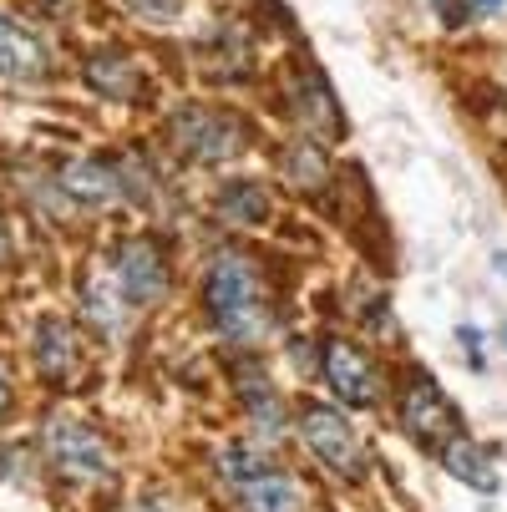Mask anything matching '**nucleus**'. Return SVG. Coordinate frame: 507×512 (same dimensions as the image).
Returning <instances> with one entry per match:
<instances>
[{
	"label": "nucleus",
	"instance_id": "nucleus-1",
	"mask_svg": "<svg viewBox=\"0 0 507 512\" xmlns=\"http://www.w3.org/2000/svg\"><path fill=\"white\" fill-rule=\"evenodd\" d=\"M203 300H208V315L219 325V335L239 340V345H254L264 330H269V305H264V289H259V274L244 254L224 249L208 259V274H203Z\"/></svg>",
	"mask_w": 507,
	"mask_h": 512
},
{
	"label": "nucleus",
	"instance_id": "nucleus-19",
	"mask_svg": "<svg viewBox=\"0 0 507 512\" xmlns=\"http://www.w3.org/2000/svg\"><path fill=\"white\" fill-rule=\"evenodd\" d=\"M127 6L142 11V16H153V21H168V16L183 11V0H127Z\"/></svg>",
	"mask_w": 507,
	"mask_h": 512
},
{
	"label": "nucleus",
	"instance_id": "nucleus-6",
	"mask_svg": "<svg viewBox=\"0 0 507 512\" xmlns=\"http://www.w3.org/2000/svg\"><path fill=\"white\" fill-rule=\"evenodd\" d=\"M173 137L178 153L198 158V163H224L244 148V127L229 112H208V107H188L183 117H173Z\"/></svg>",
	"mask_w": 507,
	"mask_h": 512
},
{
	"label": "nucleus",
	"instance_id": "nucleus-20",
	"mask_svg": "<svg viewBox=\"0 0 507 512\" xmlns=\"http://www.w3.org/2000/svg\"><path fill=\"white\" fill-rule=\"evenodd\" d=\"M11 411V376H6V365H0V421H6Z\"/></svg>",
	"mask_w": 507,
	"mask_h": 512
},
{
	"label": "nucleus",
	"instance_id": "nucleus-7",
	"mask_svg": "<svg viewBox=\"0 0 507 512\" xmlns=\"http://www.w3.org/2000/svg\"><path fill=\"white\" fill-rule=\"evenodd\" d=\"M117 289L127 305H158L163 289H168V264L163 249L153 239H132L117 254Z\"/></svg>",
	"mask_w": 507,
	"mask_h": 512
},
{
	"label": "nucleus",
	"instance_id": "nucleus-5",
	"mask_svg": "<svg viewBox=\"0 0 507 512\" xmlns=\"http://www.w3.org/2000/svg\"><path fill=\"white\" fill-rule=\"evenodd\" d=\"M401 421H406V431L416 436V442L431 447V452H442L452 436H462L457 406L442 396L437 381H426V376H416V381L406 386V396H401Z\"/></svg>",
	"mask_w": 507,
	"mask_h": 512
},
{
	"label": "nucleus",
	"instance_id": "nucleus-4",
	"mask_svg": "<svg viewBox=\"0 0 507 512\" xmlns=\"http://www.w3.org/2000/svg\"><path fill=\"white\" fill-rule=\"evenodd\" d=\"M41 442H46V452H51L56 472H66V477L102 482V477L112 472L107 442H102V436H97L92 426L71 421V416H51V421H46V431H41Z\"/></svg>",
	"mask_w": 507,
	"mask_h": 512
},
{
	"label": "nucleus",
	"instance_id": "nucleus-16",
	"mask_svg": "<svg viewBox=\"0 0 507 512\" xmlns=\"http://www.w3.org/2000/svg\"><path fill=\"white\" fill-rule=\"evenodd\" d=\"M239 386H244V401H249L254 421H259V426H269V431H279V426H284V416H279V401H274L269 381H259L254 371H239Z\"/></svg>",
	"mask_w": 507,
	"mask_h": 512
},
{
	"label": "nucleus",
	"instance_id": "nucleus-15",
	"mask_svg": "<svg viewBox=\"0 0 507 512\" xmlns=\"http://www.w3.org/2000/svg\"><path fill=\"white\" fill-rule=\"evenodd\" d=\"M219 208H224V218H234V224H264L269 218V198H264L259 183H234L219 198Z\"/></svg>",
	"mask_w": 507,
	"mask_h": 512
},
{
	"label": "nucleus",
	"instance_id": "nucleus-14",
	"mask_svg": "<svg viewBox=\"0 0 507 512\" xmlns=\"http://www.w3.org/2000/svg\"><path fill=\"white\" fill-rule=\"evenodd\" d=\"M279 168H284V178L295 183L300 193H305V188L315 193V188H325V178H330V168H325V153H320V148H310V142H300V148H289Z\"/></svg>",
	"mask_w": 507,
	"mask_h": 512
},
{
	"label": "nucleus",
	"instance_id": "nucleus-11",
	"mask_svg": "<svg viewBox=\"0 0 507 512\" xmlns=\"http://www.w3.org/2000/svg\"><path fill=\"white\" fill-rule=\"evenodd\" d=\"M61 188L71 193V198H82V203H112V198H122V188H127V178L112 168V163H71L66 173H61Z\"/></svg>",
	"mask_w": 507,
	"mask_h": 512
},
{
	"label": "nucleus",
	"instance_id": "nucleus-17",
	"mask_svg": "<svg viewBox=\"0 0 507 512\" xmlns=\"http://www.w3.org/2000/svg\"><path fill=\"white\" fill-rule=\"evenodd\" d=\"M87 77H92V87L102 97H132V66L122 56H97Z\"/></svg>",
	"mask_w": 507,
	"mask_h": 512
},
{
	"label": "nucleus",
	"instance_id": "nucleus-3",
	"mask_svg": "<svg viewBox=\"0 0 507 512\" xmlns=\"http://www.w3.org/2000/svg\"><path fill=\"white\" fill-rule=\"evenodd\" d=\"M300 436H305V447L340 477H366V442H360V431L330 411V406H310L300 416Z\"/></svg>",
	"mask_w": 507,
	"mask_h": 512
},
{
	"label": "nucleus",
	"instance_id": "nucleus-10",
	"mask_svg": "<svg viewBox=\"0 0 507 512\" xmlns=\"http://www.w3.org/2000/svg\"><path fill=\"white\" fill-rule=\"evenodd\" d=\"M442 462H447V472H452L457 482H467V487H477V492H497V462L472 442L467 431L452 436V442L442 447Z\"/></svg>",
	"mask_w": 507,
	"mask_h": 512
},
{
	"label": "nucleus",
	"instance_id": "nucleus-2",
	"mask_svg": "<svg viewBox=\"0 0 507 512\" xmlns=\"http://www.w3.org/2000/svg\"><path fill=\"white\" fill-rule=\"evenodd\" d=\"M219 477L234 487L244 512H305L300 487L289 482L279 467H269V457L259 447H249V442H234L219 457Z\"/></svg>",
	"mask_w": 507,
	"mask_h": 512
},
{
	"label": "nucleus",
	"instance_id": "nucleus-18",
	"mask_svg": "<svg viewBox=\"0 0 507 512\" xmlns=\"http://www.w3.org/2000/svg\"><path fill=\"white\" fill-rule=\"evenodd\" d=\"M502 6H507V0H437V11H442L447 26H467V21L492 16V11H502Z\"/></svg>",
	"mask_w": 507,
	"mask_h": 512
},
{
	"label": "nucleus",
	"instance_id": "nucleus-9",
	"mask_svg": "<svg viewBox=\"0 0 507 512\" xmlns=\"http://www.w3.org/2000/svg\"><path fill=\"white\" fill-rule=\"evenodd\" d=\"M0 77H11V82H41L46 77V46L36 41V31H26L6 11H0Z\"/></svg>",
	"mask_w": 507,
	"mask_h": 512
},
{
	"label": "nucleus",
	"instance_id": "nucleus-12",
	"mask_svg": "<svg viewBox=\"0 0 507 512\" xmlns=\"http://www.w3.org/2000/svg\"><path fill=\"white\" fill-rule=\"evenodd\" d=\"M295 112H300V122L305 127H315V132H325V137H340V112H335V97H330V87L315 77V71H305V82L295 87Z\"/></svg>",
	"mask_w": 507,
	"mask_h": 512
},
{
	"label": "nucleus",
	"instance_id": "nucleus-13",
	"mask_svg": "<svg viewBox=\"0 0 507 512\" xmlns=\"http://www.w3.org/2000/svg\"><path fill=\"white\" fill-rule=\"evenodd\" d=\"M36 360H41V371L51 381H61L71 365H77V340H71V330L61 320H41V330H36Z\"/></svg>",
	"mask_w": 507,
	"mask_h": 512
},
{
	"label": "nucleus",
	"instance_id": "nucleus-21",
	"mask_svg": "<svg viewBox=\"0 0 507 512\" xmlns=\"http://www.w3.org/2000/svg\"><path fill=\"white\" fill-rule=\"evenodd\" d=\"M502 335H507V330H502Z\"/></svg>",
	"mask_w": 507,
	"mask_h": 512
},
{
	"label": "nucleus",
	"instance_id": "nucleus-8",
	"mask_svg": "<svg viewBox=\"0 0 507 512\" xmlns=\"http://www.w3.org/2000/svg\"><path fill=\"white\" fill-rule=\"evenodd\" d=\"M320 365H325V381H330V391H335L345 406H376L381 381H376V371H371L366 350H355L350 340H330Z\"/></svg>",
	"mask_w": 507,
	"mask_h": 512
}]
</instances>
